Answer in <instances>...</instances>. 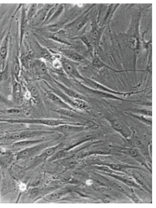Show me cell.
Masks as SVG:
<instances>
[{
  "mask_svg": "<svg viewBox=\"0 0 156 208\" xmlns=\"http://www.w3.org/2000/svg\"><path fill=\"white\" fill-rule=\"evenodd\" d=\"M10 36L9 30L3 37L0 43V57L3 60L6 59L8 55Z\"/></svg>",
  "mask_w": 156,
  "mask_h": 208,
  "instance_id": "cell-1",
  "label": "cell"
},
{
  "mask_svg": "<svg viewBox=\"0 0 156 208\" xmlns=\"http://www.w3.org/2000/svg\"><path fill=\"white\" fill-rule=\"evenodd\" d=\"M53 130L63 133H71L80 131L83 128L80 125L64 124L52 128Z\"/></svg>",
  "mask_w": 156,
  "mask_h": 208,
  "instance_id": "cell-2",
  "label": "cell"
},
{
  "mask_svg": "<svg viewBox=\"0 0 156 208\" xmlns=\"http://www.w3.org/2000/svg\"><path fill=\"white\" fill-rule=\"evenodd\" d=\"M24 10L22 9L20 19V43L21 45L23 41V38L26 28V22Z\"/></svg>",
  "mask_w": 156,
  "mask_h": 208,
  "instance_id": "cell-3",
  "label": "cell"
},
{
  "mask_svg": "<svg viewBox=\"0 0 156 208\" xmlns=\"http://www.w3.org/2000/svg\"><path fill=\"white\" fill-rule=\"evenodd\" d=\"M48 96L50 99L57 105L66 109H70L63 101L57 96L52 93H48Z\"/></svg>",
  "mask_w": 156,
  "mask_h": 208,
  "instance_id": "cell-4",
  "label": "cell"
},
{
  "mask_svg": "<svg viewBox=\"0 0 156 208\" xmlns=\"http://www.w3.org/2000/svg\"><path fill=\"white\" fill-rule=\"evenodd\" d=\"M62 65L64 69L68 73L73 74L75 72V69L73 65L67 60H63Z\"/></svg>",
  "mask_w": 156,
  "mask_h": 208,
  "instance_id": "cell-5",
  "label": "cell"
},
{
  "mask_svg": "<svg viewBox=\"0 0 156 208\" xmlns=\"http://www.w3.org/2000/svg\"><path fill=\"white\" fill-rule=\"evenodd\" d=\"M57 147H51L45 150L42 153L41 156L43 158H46L51 155L55 151Z\"/></svg>",
  "mask_w": 156,
  "mask_h": 208,
  "instance_id": "cell-6",
  "label": "cell"
},
{
  "mask_svg": "<svg viewBox=\"0 0 156 208\" xmlns=\"http://www.w3.org/2000/svg\"><path fill=\"white\" fill-rule=\"evenodd\" d=\"M13 69L14 74L18 75L20 71V65L19 61L17 58L13 62Z\"/></svg>",
  "mask_w": 156,
  "mask_h": 208,
  "instance_id": "cell-7",
  "label": "cell"
},
{
  "mask_svg": "<svg viewBox=\"0 0 156 208\" xmlns=\"http://www.w3.org/2000/svg\"><path fill=\"white\" fill-rule=\"evenodd\" d=\"M66 54L73 59L76 61L80 60V56L75 53L69 51L66 52Z\"/></svg>",
  "mask_w": 156,
  "mask_h": 208,
  "instance_id": "cell-8",
  "label": "cell"
},
{
  "mask_svg": "<svg viewBox=\"0 0 156 208\" xmlns=\"http://www.w3.org/2000/svg\"><path fill=\"white\" fill-rule=\"evenodd\" d=\"M36 8V6L35 4H32L30 7L28 12L27 17L28 19L31 18L33 15Z\"/></svg>",
  "mask_w": 156,
  "mask_h": 208,
  "instance_id": "cell-9",
  "label": "cell"
},
{
  "mask_svg": "<svg viewBox=\"0 0 156 208\" xmlns=\"http://www.w3.org/2000/svg\"><path fill=\"white\" fill-rule=\"evenodd\" d=\"M53 65L55 68H60L62 65L61 62L57 60L53 62Z\"/></svg>",
  "mask_w": 156,
  "mask_h": 208,
  "instance_id": "cell-10",
  "label": "cell"
},
{
  "mask_svg": "<svg viewBox=\"0 0 156 208\" xmlns=\"http://www.w3.org/2000/svg\"><path fill=\"white\" fill-rule=\"evenodd\" d=\"M86 183L87 185H90L92 184V182L91 180H87Z\"/></svg>",
  "mask_w": 156,
  "mask_h": 208,
  "instance_id": "cell-11",
  "label": "cell"
}]
</instances>
